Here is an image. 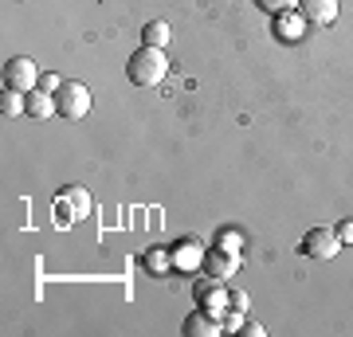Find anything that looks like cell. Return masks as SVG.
Listing matches in <instances>:
<instances>
[{
  "mask_svg": "<svg viewBox=\"0 0 353 337\" xmlns=\"http://www.w3.org/2000/svg\"><path fill=\"white\" fill-rule=\"evenodd\" d=\"M165 75H169L165 48H141V51H134V59L126 63V79L134 87H157Z\"/></svg>",
  "mask_w": 353,
  "mask_h": 337,
  "instance_id": "obj_1",
  "label": "cell"
},
{
  "mask_svg": "<svg viewBox=\"0 0 353 337\" xmlns=\"http://www.w3.org/2000/svg\"><path fill=\"white\" fill-rule=\"evenodd\" d=\"M90 216V192L83 185H71L55 196V220L59 224H79Z\"/></svg>",
  "mask_w": 353,
  "mask_h": 337,
  "instance_id": "obj_2",
  "label": "cell"
},
{
  "mask_svg": "<svg viewBox=\"0 0 353 337\" xmlns=\"http://www.w3.org/2000/svg\"><path fill=\"white\" fill-rule=\"evenodd\" d=\"M55 106H59V118H87L90 114V90L83 83H63L55 90Z\"/></svg>",
  "mask_w": 353,
  "mask_h": 337,
  "instance_id": "obj_3",
  "label": "cell"
},
{
  "mask_svg": "<svg viewBox=\"0 0 353 337\" xmlns=\"http://www.w3.org/2000/svg\"><path fill=\"white\" fill-rule=\"evenodd\" d=\"M4 87H8V90H20V94L36 90V87H39L36 63L28 59V55H16V59H8V63H4Z\"/></svg>",
  "mask_w": 353,
  "mask_h": 337,
  "instance_id": "obj_4",
  "label": "cell"
},
{
  "mask_svg": "<svg viewBox=\"0 0 353 337\" xmlns=\"http://www.w3.org/2000/svg\"><path fill=\"white\" fill-rule=\"evenodd\" d=\"M303 255H310V259H334L341 251V239H338V232L334 227H310L303 236Z\"/></svg>",
  "mask_w": 353,
  "mask_h": 337,
  "instance_id": "obj_5",
  "label": "cell"
},
{
  "mask_svg": "<svg viewBox=\"0 0 353 337\" xmlns=\"http://www.w3.org/2000/svg\"><path fill=\"white\" fill-rule=\"evenodd\" d=\"M236 267H240V255H228L224 247L204 251V275L212 278V283H228V278L236 275Z\"/></svg>",
  "mask_w": 353,
  "mask_h": 337,
  "instance_id": "obj_6",
  "label": "cell"
},
{
  "mask_svg": "<svg viewBox=\"0 0 353 337\" xmlns=\"http://www.w3.org/2000/svg\"><path fill=\"white\" fill-rule=\"evenodd\" d=\"M299 12H303L306 24L330 28L334 20H338V0H303V4H299Z\"/></svg>",
  "mask_w": 353,
  "mask_h": 337,
  "instance_id": "obj_7",
  "label": "cell"
},
{
  "mask_svg": "<svg viewBox=\"0 0 353 337\" xmlns=\"http://www.w3.org/2000/svg\"><path fill=\"white\" fill-rule=\"evenodd\" d=\"M185 334L189 337H220L224 334V322H220L212 310H196V314L185 318Z\"/></svg>",
  "mask_w": 353,
  "mask_h": 337,
  "instance_id": "obj_8",
  "label": "cell"
},
{
  "mask_svg": "<svg viewBox=\"0 0 353 337\" xmlns=\"http://www.w3.org/2000/svg\"><path fill=\"white\" fill-rule=\"evenodd\" d=\"M306 20H303V12H279L275 16V36L283 39V43H299V39L306 36Z\"/></svg>",
  "mask_w": 353,
  "mask_h": 337,
  "instance_id": "obj_9",
  "label": "cell"
},
{
  "mask_svg": "<svg viewBox=\"0 0 353 337\" xmlns=\"http://www.w3.org/2000/svg\"><path fill=\"white\" fill-rule=\"evenodd\" d=\"M28 118H48V114H59V106H55V94L43 87L28 90V106H24Z\"/></svg>",
  "mask_w": 353,
  "mask_h": 337,
  "instance_id": "obj_10",
  "label": "cell"
},
{
  "mask_svg": "<svg viewBox=\"0 0 353 337\" xmlns=\"http://www.w3.org/2000/svg\"><path fill=\"white\" fill-rule=\"evenodd\" d=\"M169 36H173V32H169V24H165V20H150V24H145V32H141L145 48H165V43H169Z\"/></svg>",
  "mask_w": 353,
  "mask_h": 337,
  "instance_id": "obj_11",
  "label": "cell"
},
{
  "mask_svg": "<svg viewBox=\"0 0 353 337\" xmlns=\"http://www.w3.org/2000/svg\"><path fill=\"white\" fill-rule=\"evenodd\" d=\"M24 106H28V94H20V90H8V87H4V102H0V114H4V118L20 114Z\"/></svg>",
  "mask_w": 353,
  "mask_h": 337,
  "instance_id": "obj_12",
  "label": "cell"
},
{
  "mask_svg": "<svg viewBox=\"0 0 353 337\" xmlns=\"http://www.w3.org/2000/svg\"><path fill=\"white\" fill-rule=\"evenodd\" d=\"M255 4H259V8H263V12L279 16V12H294V8H299V4H303V0H255Z\"/></svg>",
  "mask_w": 353,
  "mask_h": 337,
  "instance_id": "obj_13",
  "label": "cell"
},
{
  "mask_svg": "<svg viewBox=\"0 0 353 337\" xmlns=\"http://www.w3.org/2000/svg\"><path fill=\"white\" fill-rule=\"evenodd\" d=\"M145 267H150L153 275H157V271H165V267H169V255H165V247H153L150 255H145Z\"/></svg>",
  "mask_w": 353,
  "mask_h": 337,
  "instance_id": "obj_14",
  "label": "cell"
},
{
  "mask_svg": "<svg viewBox=\"0 0 353 337\" xmlns=\"http://www.w3.org/2000/svg\"><path fill=\"white\" fill-rule=\"evenodd\" d=\"M220 322H224V334H236V329H243V310H232V314H224Z\"/></svg>",
  "mask_w": 353,
  "mask_h": 337,
  "instance_id": "obj_15",
  "label": "cell"
},
{
  "mask_svg": "<svg viewBox=\"0 0 353 337\" xmlns=\"http://www.w3.org/2000/svg\"><path fill=\"white\" fill-rule=\"evenodd\" d=\"M39 87H43V90H51V94H55V90L63 87V79H59V75H39Z\"/></svg>",
  "mask_w": 353,
  "mask_h": 337,
  "instance_id": "obj_16",
  "label": "cell"
},
{
  "mask_svg": "<svg viewBox=\"0 0 353 337\" xmlns=\"http://www.w3.org/2000/svg\"><path fill=\"white\" fill-rule=\"evenodd\" d=\"M338 239L341 243H353V220H345V224L338 227Z\"/></svg>",
  "mask_w": 353,
  "mask_h": 337,
  "instance_id": "obj_17",
  "label": "cell"
},
{
  "mask_svg": "<svg viewBox=\"0 0 353 337\" xmlns=\"http://www.w3.org/2000/svg\"><path fill=\"white\" fill-rule=\"evenodd\" d=\"M228 243L240 247V236H236V232H220V247H228Z\"/></svg>",
  "mask_w": 353,
  "mask_h": 337,
  "instance_id": "obj_18",
  "label": "cell"
},
{
  "mask_svg": "<svg viewBox=\"0 0 353 337\" xmlns=\"http://www.w3.org/2000/svg\"><path fill=\"white\" fill-rule=\"evenodd\" d=\"M232 306H236V310H243V314H248V294H240V290H236V294H232Z\"/></svg>",
  "mask_w": 353,
  "mask_h": 337,
  "instance_id": "obj_19",
  "label": "cell"
},
{
  "mask_svg": "<svg viewBox=\"0 0 353 337\" xmlns=\"http://www.w3.org/2000/svg\"><path fill=\"white\" fill-rule=\"evenodd\" d=\"M243 334H252V337H263V325H255V322H243Z\"/></svg>",
  "mask_w": 353,
  "mask_h": 337,
  "instance_id": "obj_20",
  "label": "cell"
}]
</instances>
